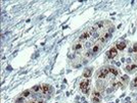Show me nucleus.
Wrapping results in <instances>:
<instances>
[{
  "mask_svg": "<svg viewBox=\"0 0 137 103\" xmlns=\"http://www.w3.org/2000/svg\"><path fill=\"white\" fill-rule=\"evenodd\" d=\"M101 98L102 97H98V96L92 95L91 96V100H92V103H99L100 101H101Z\"/></svg>",
  "mask_w": 137,
  "mask_h": 103,
  "instance_id": "9d476101",
  "label": "nucleus"
},
{
  "mask_svg": "<svg viewBox=\"0 0 137 103\" xmlns=\"http://www.w3.org/2000/svg\"><path fill=\"white\" fill-rule=\"evenodd\" d=\"M28 103H37V101H30V102H28Z\"/></svg>",
  "mask_w": 137,
  "mask_h": 103,
  "instance_id": "a211bd4d",
  "label": "nucleus"
},
{
  "mask_svg": "<svg viewBox=\"0 0 137 103\" xmlns=\"http://www.w3.org/2000/svg\"><path fill=\"white\" fill-rule=\"evenodd\" d=\"M31 90H25L24 92L22 93V97H24V98H27V97H29L31 95Z\"/></svg>",
  "mask_w": 137,
  "mask_h": 103,
  "instance_id": "ddd939ff",
  "label": "nucleus"
},
{
  "mask_svg": "<svg viewBox=\"0 0 137 103\" xmlns=\"http://www.w3.org/2000/svg\"><path fill=\"white\" fill-rule=\"evenodd\" d=\"M41 87H42V92H41V93H43V94H48V93H50V90H51V88H50L49 85H46V84H44V85H42Z\"/></svg>",
  "mask_w": 137,
  "mask_h": 103,
  "instance_id": "423d86ee",
  "label": "nucleus"
},
{
  "mask_svg": "<svg viewBox=\"0 0 137 103\" xmlns=\"http://www.w3.org/2000/svg\"><path fill=\"white\" fill-rule=\"evenodd\" d=\"M90 79H84L83 81H81L80 83V89L81 91L84 93V94H88L89 89H90Z\"/></svg>",
  "mask_w": 137,
  "mask_h": 103,
  "instance_id": "f257e3e1",
  "label": "nucleus"
},
{
  "mask_svg": "<svg viewBox=\"0 0 137 103\" xmlns=\"http://www.w3.org/2000/svg\"><path fill=\"white\" fill-rule=\"evenodd\" d=\"M108 71H109V73H111L112 74H114V76H118V74H119V72L117 71L115 67H108Z\"/></svg>",
  "mask_w": 137,
  "mask_h": 103,
  "instance_id": "f8f14e48",
  "label": "nucleus"
},
{
  "mask_svg": "<svg viewBox=\"0 0 137 103\" xmlns=\"http://www.w3.org/2000/svg\"><path fill=\"white\" fill-rule=\"evenodd\" d=\"M108 73H109L108 68H107V67L101 68V69L99 71V73H98V79H104V78H107V74H108Z\"/></svg>",
  "mask_w": 137,
  "mask_h": 103,
  "instance_id": "39448f33",
  "label": "nucleus"
},
{
  "mask_svg": "<svg viewBox=\"0 0 137 103\" xmlns=\"http://www.w3.org/2000/svg\"><path fill=\"white\" fill-rule=\"evenodd\" d=\"M32 92H35V93H39V92H42V87L37 85V86H34L33 88L31 89Z\"/></svg>",
  "mask_w": 137,
  "mask_h": 103,
  "instance_id": "9b49d317",
  "label": "nucleus"
},
{
  "mask_svg": "<svg viewBox=\"0 0 137 103\" xmlns=\"http://www.w3.org/2000/svg\"><path fill=\"white\" fill-rule=\"evenodd\" d=\"M37 103H44L43 101H37Z\"/></svg>",
  "mask_w": 137,
  "mask_h": 103,
  "instance_id": "6ab92c4d",
  "label": "nucleus"
},
{
  "mask_svg": "<svg viewBox=\"0 0 137 103\" xmlns=\"http://www.w3.org/2000/svg\"><path fill=\"white\" fill-rule=\"evenodd\" d=\"M94 32V30L93 29H91L90 31H87V32H85V33H83L81 36H80V41H85V40H87L89 37L92 35V33Z\"/></svg>",
  "mask_w": 137,
  "mask_h": 103,
  "instance_id": "20e7f679",
  "label": "nucleus"
},
{
  "mask_svg": "<svg viewBox=\"0 0 137 103\" xmlns=\"http://www.w3.org/2000/svg\"><path fill=\"white\" fill-rule=\"evenodd\" d=\"M113 32H114V28H111V29H108V31H107L106 33H104V34L98 39V41L100 42V43H104V42H107L109 38H111Z\"/></svg>",
  "mask_w": 137,
  "mask_h": 103,
  "instance_id": "f03ea898",
  "label": "nucleus"
},
{
  "mask_svg": "<svg viewBox=\"0 0 137 103\" xmlns=\"http://www.w3.org/2000/svg\"><path fill=\"white\" fill-rule=\"evenodd\" d=\"M126 48V43L125 42H118V43L116 44V49L117 50H124Z\"/></svg>",
  "mask_w": 137,
  "mask_h": 103,
  "instance_id": "0eeeda50",
  "label": "nucleus"
},
{
  "mask_svg": "<svg viewBox=\"0 0 137 103\" xmlns=\"http://www.w3.org/2000/svg\"><path fill=\"white\" fill-rule=\"evenodd\" d=\"M100 48H101V46H100V45H98V44L95 45L94 47H93V49H92V52H93V53H97L98 51L100 50Z\"/></svg>",
  "mask_w": 137,
  "mask_h": 103,
  "instance_id": "4468645a",
  "label": "nucleus"
},
{
  "mask_svg": "<svg viewBox=\"0 0 137 103\" xmlns=\"http://www.w3.org/2000/svg\"><path fill=\"white\" fill-rule=\"evenodd\" d=\"M92 74V68H86L85 71L83 72V77L86 79H89Z\"/></svg>",
  "mask_w": 137,
  "mask_h": 103,
  "instance_id": "6e6552de",
  "label": "nucleus"
},
{
  "mask_svg": "<svg viewBox=\"0 0 137 103\" xmlns=\"http://www.w3.org/2000/svg\"><path fill=\"white\" fill-rule=\"evenodd\" d=\"M133 86H134V87H137V78L134 79V81H133Z\"/></svg>",
  "mask_w": 137,
  "mask_h": 103,
  "instance_id": "f3484780",
  "label": "nucleus"
},
{
  "mask_svg": "<svg viewBox=\"0 0 137 103\" xmlns=\"http://www.w3.org/2000/svg\"><path fill=\"white\" fill-rule=\"evenodd\" d=\"M133 51L134 52H137V43H135L134 46H133Z\"/></svg>",
  "mask_w": 137,
  "mask_h": 103,
  "instance_id": "dca6fc26",
  "label": "nucleus"
},
{
  "mask_svg": "<svg viewBox=\"0 0 137 103\" xmlns=\"http://www.w3.org/2000/svg\"><path fill=\"white\" fill-rule=\"evenodd\" d=\"M136 69H137V64H131V65H128V66L125 67L126 72H134Z\"/></svg>",
  "mask_w": 137,
  "mask_h": 103,
  "instance_id": "1a4fd4ad",
  "label": "nucleus"
},
{
  "mask_svg": "<svg viewBox=\"0 0 137 103\" xmlns=\"http://www.w3.org/2000/svg\"><path fill=\"white\" fill-rule=\"evenodd\" d=\"M117 54H118V50L116 49V47H113L109 49V51L107 53V57L108 59H114L117 56Z\"/></svg>",
  "mask_w": 137,
  "mask_h": 103,
  "instance_id": "7ed1b4c3",
  "label": "nucleus"
},
{
  "mask_svg": "<svg viewBox=\"0 0 137 103\" xmlns=\"http://www.w3.org/2000/svg\"><path fill=\"white\" fill-rule=\"evenodd\" d=\"M81 48H82V44L81 43H77V44H75L74 46H73V49L74 50H79Z\"/></svg>",
  "mask_w": 137,
  "mask_h": 103,
  "instance_id": "2eb2a0df",
  "label": "nucleus"
}]
</instances>
